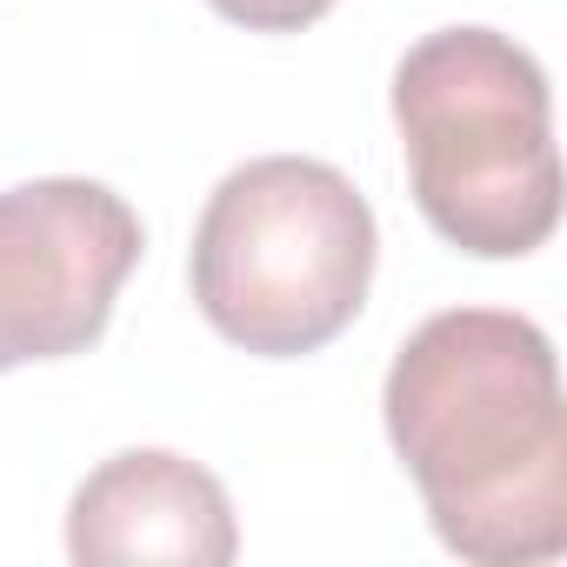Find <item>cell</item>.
<instances>
[{
	"label": "cell",
	"mask_w": 567,
	"mask_h": 567,
	"mask_svg": "<svg viewBox=\"0 0 567 567\" xmlns=\"http://www.w3.org/2000/svg\"><path fill=\"white\" fill-rule=\"evenodd\" d=\"M381 414L461 560L527 567L567 547L560 368L527 315L447 308L421 321L388 368Z\"/></svg>",
	"instance_id": "obj_1"
},
{
	"label": "cell",
	"mask_w": 567,
	"mask_h": 567,
	"mask_svg": "<svg viewBox=\"0 0 567 567\" xmlns=\"http://www.w3.org/2000/svg\"><path fill=\"white\" fill-rule=\"evenodd\" d=\"M394 127L414 200L441 240L481 260L534 254L560 220L547 74L494 28H441L394 68Z\"/></svg>",
	"instance_id": "obj_2"
},
{
	"label": "cell",
	"mask_w": 567,
	"mask_h": 567,
	"mask_svg": "<svg viewBox=\"0 0 567 567\" xmlns=\"http://www.w3.org/2000/svg\"><path fill=\"white\" fill-rule=\"evenodd\" d=\"M240 547L227 487L161 447H134L101 461L74 507H68V554L87 567L114 560H181V567H227Z\"/></svg>",
	"instance_id": "obj_5"
},
{
	"label": "cell",
	"mask_w": 567,
	"mask_h": 567,
	"mask_svg": "<svg viewBox=\"0 0 567 567\" xmlns=\"http://www.w3.org/2000/svg\"><path fill=\"white\" fill-rule=\"evenodd\" d=\"M207 8L234 28H254V34H301L315 28L334 0H207Z\"/></svg>",
	"instance_id": "obj_6"
},
{
	"label": "cell",
	"mask_w": 567,
	"mask_h": 567,
	"mask_svg": "<svg viewBox=\"0 0 567 567\" xmlns=\"http://www.w3.org/2000/svg\"><path fill=\"white\" fill-rule=\"evenodd\" d=\"M374 247V214L341 167L267 154L234 167L194 227V301L247 354H315L368 308Z\"/></svg>",
	"instance_id": "obj_3"
},
{
	"label": "cell",
	"mask_w": 567,
	"mask_h": 567,
	"mask_svg": "<svg viewBox=\"0 0 567 567\" xmlns=\"http://www.w3.org/2000/svg\"><path fill=\"white\" fill-rule=\"evenodd\" d=\"M141 260V214L101 181H28L0 194V374L101 341Z\"/></svg>",
	"instance_id": "obj_4"
}]
</instances>
